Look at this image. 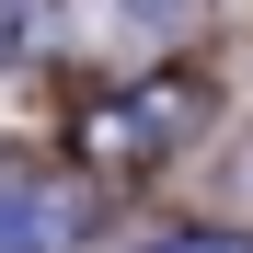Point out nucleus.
Instances as JSON below:
<instances>
[{"label":"nucleus","instance_id":"obj_1","mask_svg":"<svg viewBox=\"0 0 253 253\" xmlns=\"http://www.w3.org/2000/svg\"><path fill=\"white\" fill-rule=\"evenodd\" d=\"M150 253H253V242H219V230H184V242H150Z\"/></svg>","mask_w":253,"mask_h":253}]
</instances>
